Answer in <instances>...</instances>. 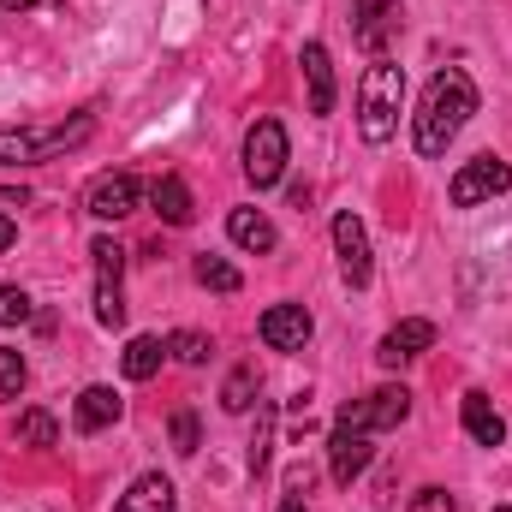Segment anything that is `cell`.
I'll return each mask as SVG.
<instances>
[{
  "label": "cell",
  "mask_w": 512,
  "mask_h": 512,
  "mask_svg": "<svg viewBox=\"0 0 512 512\" xmlns=\"http://www.w3.org/2000/svg\"><path fill=\"white\" fill-rule=\"evenodd\" d=\"M286 126L280 120H256L245 131V179H251L256 191H268V185H280L286 179Z\"/></svg>",
  "instance_id": "5b68a950"
},
{
  "label": "cell",
  "mask_w": 512,
  "mask_h": 512,
  "mask_svg": "<svg viewBox=\"0 0 512 512\" xmlns=\"http://www.w3.org/2000/svg\"><path fill=\"white\" fill-rule=\"evenodd\" d=\"M114 512H173V483L161 471H149V477H137L126 495H120Z\"/></svg>",
  "instance_id": "ac0fdd59"
},
{
  "label": "cell",
  "mask_w": 512,
  "mask_h": 512,
  "mask_svg": "<svg viewBox=\"0 0 512 512\" xmlns=\"http://www.w3.org/2000/svg\"><path fill=\"white\" fill-rule=\"evenodd\" d=\"M18 393H24V358L0 346V405H6V399H18Z\"/></svg>",
  "instance_id": "484cf974"
},
{
  "label": "cell",
  "mask_w": 512,
  "mask_h": 512,
  "mask_svg": "<svg viewBox=\"0 0 512 512\" xmlns=\"http://www.w3.org/2000/svg\"><path fill=\"white\" fill-rule=\"evenodd\" d=\"M352 36H358L364 54L382 60L387 42L399 36V0H358V6H352Z\"/></svg>",
  "instance_id": "ba28073f"
},
{
  "label": "cell",
  "mask_w": 512,
  "mask_h": 512,
  "mask_svg": "<svg viewBox=\"0 0 512 512\" xmlns=\"http://www.w3.org/2000/svg\"><path fill=\"white\" fill-rule=\"evenodd\" d=\"M90 256H96V286H120V274H126V251H120L114 239H96Z\"/></svg>",
  "instance_id": "603a6c76"
},
{
  "label": "cell",
  "mask_w": 512,
  "mask_h": 512,
  "mask_svg": "<svg viewBox=\"0 0 512 512\" xmlns=\"http://www.w3.org/2000/svg\"><path fill=\"white\" fill-rule=\"evenodd\" d=\"M18 245V227H12V215H0V251H12Z\"/></svg>",
  "instance_id": "1f68e13d"
},
{
  "label": "cell",
  "mask_w": 512,
  "mask_h": 512,
  "mask_svg": "<svg viewBox=\"0 0 512 512\" xmlns=\"http://www.w3.org/2000/svg\"><path fill=\"white\" fill-rule=\"evenodd\" d=\"M137 197H143V185H137V173H102L96 185H90V197H84V209L96 215V221H126L131 209H137Z\"/></svg>",
  "instance_id": "9c48e42d"
},
{
  "label": "cell",
  "mask_w": 512,
  "mask_h": 512,
  "mask_svg": "<svg viewBox=\"0 0 512 512\" xmlns=\"http://www.w3.org/2000/svg\"><path fill=\"white\" fill-rule=\"evenodd\" d=\"M173 453H197V411H173Z\"/></svg>",
  "instance_id": "83f0119b"
},
{
  "label": "cell",
  "mask_w": 512,
  "mask_h": 512,
  "mask_svg": "<svg viewBox=\"0 0 512 512\" xmlns=\"http://www.w3.org/2000/svg\"><path fill=\"white\" fill-rule=\"evenodd\" d=\"M96 137V120L90 114H72L60 126H6L0 131V167H36V161H54L78 143Z\"/></svg>",
  "instance_id": "7a4b0ae2"
},
{
  "label": "cell",
  "mask_w": 512,
  "mask_h": 512,
  "mask_svg": "<svg viewBox=\"0 0 512 512\" xmlns=\"http://www.w3.org/2000/svg\"><path fill=\"white\" fill-rule=\"evenodd\" d=\"M405 512H459V501H453L447 489H417V501Z\"/></svg>",
  "instance_id": "f1b7e54d"
},
{
  "label": "cell",
  "mask_w": 512,
  "mask_h": 512,
  "mask_svg": "<svg viewBox=\"0 0 512 512\" xmlns=\"http://www.w3.org/2000/svg\"><path fill=\"white\" fill-rule=\"evenodd\" d=\"M459 411H465V435H471L477 447H501V441H507V417L495 411V399H489V393H477V387H471Z\"/></svg>",
  "instance_id": "9a60e30c"
},
{
  "label": "cell",
  "mask_w": 512,
  "mask_h": 512,
  "mask_svg": "<svg viewBox=\"0 0 512 512\" xmlns=\"http://www.w3.org/2000/svg\"><path fill=\"white\" fill-rule=\"evenodd\" d=\"M435 346V322H423V316H405L399 328H387L382 346H376V358H382L387 370H399V364H411V358H423Z\"/></svg>",
  "instance_id": "7c38bea8"
},
{
  "label": "cell",
  "mask_w": 512,
  "mask_h": 512,
  "mask_svg": "<svg viewBox=\"0 0 512 512\" xmlns=\"http://www.w3.org/2000/svg\"><path fill=\"white\" fill-rule=\"evenodd\" d=\"M149 203H155V215H161L167 227H191V221H197V203H191V185H185L179 173H161V179L149 185Z\"/></svg>",
  "instance_id": "5bb4252c"
},
{
  "label": "cell",
  "mask_w": 512,
  "mask_h": 512,
  "mask_svg": "<svg viewBox=\"0 0 512 512\" xmlns=\"http://www.w3.org/2000/svg\"><path fill=\"white\" fill-rule=\"evenodd\" d=\"M399 108H405V66H393L382 54L358 78V131H364V143H387L399 131Z\"/></svg>",
  "instance_id": "3957f363"
},
{
  "label": "cell",
  "mask_w": 512,
  "mask_h": 512,
  "mask_svg": "<svg viewBox=\"0 0 512 512\" xmlns=\"http://www.w3.org/2000/svg\"><path fill=\"white\" fill-rule=\"evenodd\" d=\"M167 352H173V358H179V364H191V370H197V364H203V358H209V340H203V334H197V328H179V334H173V340H167Z\"/></svg>",
  "instance_id": "d4e9b609"
},
{
  "label": "cell",
  "mask_w": 512,
  "mask_h": 512,
  "mask_svg": "<svg viewBox=\"0 0 512 512\" xmlns=\"http://www.w3.org/2000/svg\"><path fill=\"white\" fill-rule=\"evenodd\" d=\"M280 512H310V507H304L298 495H286V501H280Z\"/></svg>",
  "instance_id": "836d02e7"
},
{
  "label": "cell",
  "mask_w": 512,
  "mask_h": 512,
  "mask_svg": "<svg viewBox=\"0 0 512 512\" xmlns=\"http://www.w3.org/2000/svg\"><path fill=\"white\" fill-rule=\"evenodd\" d=\"M96 322H102V328H120V322H126V298H120V286H96Z\"/></svg>",
  "instance_id": "4316f807"
},
{
  "label": "cell",
  "mask_w": 512,
  "mask_h": 512,
  "mask_svg": "<svg viewBox=\"0 0 512 512\" xmlns=\"http://www.w3.org/2000/svg\"><path fill=\"white\" fill-rule=\"evenodd\" d=\"M268 429H274V417L262 411V423H256V441H251V471H256V477L268 471Z\"/></svg>",
  "instance_id": "f546056e"
},
{
  "label": "cell",
  "mask_w": 512,
  "mask_h": 512,
  "mask_svg": "<svg viewBox=\"0 0 512 512\" xmlns=\"http://www.w3.org/2000/svg\"><path fill=\"white\" fill-rule=\"evenodd\" d=\"M161 358H167V346H161L155 334H137L126 352H120V370H126V382H149V376L161 370Z\"/></svg>",
  "instance_id": "d6986e66"
},
{
  "label": "cell",
  "mask_w": 512,
  "mask_h": 512,
  "mask_svg": "<svg viewBox=\"0 0 512 512\" xmlns=\"http://www.w3.org/2000/svg\"><path fill=\"white\" fill-rule=\"evenodd\" d=\"M495 512H512V507H495Z\"/></svg>",
  "instance_id": "e575fe53"
},
{
  "label": "cell",
  "mask_w": 512,
  "mask_h": 512,
  "mask_svg": "<svg viewBox=\"0 0 512 512\" xmlns=\"http://www.w3.org/2000/svg\"><path fill=\"white\" fill-rule=\"evenodd\" d=\"M405 417H411V387H370V393H358L334 411V429L376 435V429H399Z\"/></svg>",
  "instance_id": "277c9868"
},
{
  "label": "cell",
  "mask_w": 512,
  "mask_h": 512,
  "mask_svg": "<svg viewBox=\"0 0 512 512\" xmlns=\"http://www.w3.org/2000/svg\"><path fill=\"white\" fill-rule=\"evenodd\" d=\"M298 66H304V84H310V114L316 120L334 114V60H328V48L322 42H304Z\"/></svg>",
  "instance_id": "4fadbf2b"
},
{
  "label": "cell",
  "mask_w": 512,
  "mask_h": 512,
  "mask_svg": "<svg viewBox=\"0 0 512 512\" xmlns=\"http://www.w3.org/2000/svg\"><path fill=\"white\" fill-rule=\"evenodd\" d=\"M370 459H376L370 435H352V429H334V435H328V477H334L340 489H352V483L370 471Z\"/></svg>",
  "instance_id": "8fae6325"
},
{
  "label": "cell",
  "mask_w": 512,
  "mask_h": 512,
  "mask_svg": "<svg viewBox=\"0 0 512 512\" xmlns=\"http://www.w3.org/2000/svg\"><path fill=\"white\" fill-rule=\"evenodd\" d=\"M477 114V84L465 66H441L417 102V155L423 161H441L453 149V137L465 131V120Z\"/></svg>",
  "instance_id": "6da1fadb"
},
{
  "label": "cell",
  "mask_w": 512,
  "mask_h": 512,
  "mask_svg": "<svg viewBox=\"0 0 512 512\" xmlns=\"http://www.w3.org/2000/svg\"><path fill=\"white\" fill-rule=\"evenodd\" d=\"M72 423H78L84 435H96V429L120 423V393H114V387H84V393H78V405H72Z\"/></svg>",
  "instance_id": "e0dca14e"
},
{
  "label": "cell",
  "mask_w": 512,
  "mask_h": 512,
  "mask_svg": "<svg viewBox=\"0 0 512 512\" xmlns=\"http://www.w3.org/2000/svg\"><path fill=\"white\" fill-rule=\"evenodd\" d=\"M227 233H233L239 251H251V256H268L280 245V233H274V221H268L262 209H233V215H227Z\"/></svg>",
  "instance_id": "2e32d148"
},
{
  "label": "cell",
  "mask_w": 512,
  "mask_h": 512,
  "mask_svg": "<svg viewBox=\"0 0 512 512\" xmlns=\"http://www.w3.org/2000/svg\"><path fill=\"white\" fill-rule=\"evenodd\" d=\"M191 274H197V286H209V292H239V286H245V274H239L233 262H221V256H197Z\"/></svg>",
  "instance_id": "44dd1931"
},
{
  "label": "cell",
  "mask_w": 512,
  "mask_h": 512,
  "mask_svg": "<svg viewBox=\"0 0 512 512\" xmlns=\"http://www.w3.org/2000/svg\"><path fill=\"white\" fill-rule=\"evenodd\" d=\"M24 6H36V0H0V18H12V12H24Z\"/></svg>",
  "instance_id": "d6a6232c"
},
{
  "label": "cell",
  "mask_w": 512,
  "mask_h": 512,
  "mask_svg": "<svg viewBox=\"0 0 512 512\" xmlns=\"http://www.w3.org/2000/svg\"><path fill=\"white\" fill-rule=\"evenodd\" d=\"M256 393H262V382H256V364H239L233 376H227V387H221V405L233 411V417H245L256 405Z\"/></svg>",
  "instance_id": "ffe728a7"
},
{
  "label": "cell",
  "mask_w": 512,
  "mask_h": 512,
  "mask_svg": "<svg viewBox=\"0 0 512 512\" xmlns=\"http://www.w3.org/2000/svg\"><path fill=\"white\" fill-rule=\"evenodd\" d=\"M24 203H30V191H12V185L0 191V209H24Z\"/></svg>",
  "instance_id": "4dcf8cb0"
},
{
  "label": "cell",
  "mask_w": 512,
  "mask_h": 512,
  "mask_svg": "<svg viewBox=\"0 0 512 512\" xmlns=\"http://www.w3.org/2000/svg\"><path fill=\"white\" fill-rule=\"evenodd\" d=\"M512 185V167L501 155H477V161H465L459 173H453V185H447V197H453V209H477V203H489V197H501Z\"/></svg>",
  "instance_id": "8992f818"
},
{
  "label": "cell",
  "mask_w": 512,
  "mask_h": 512,
  "mask_svg": "<svg viewBox=\"0 0 512 512\" xmlns=\"http://www.w3.org/2000/svg\"><path fill=\"white\" fill-rule=\"evenodd\" d=\"M30 316H36L30 292H24V286H0V328H18V322H30Z\"/></svg>",
  "instance_id": "cb8c5ba5"
},
{
  "label": "cell",
  "mask_w": 512,
  "mask_h": 512,
  "mask_svg": "<svg viewBox=\"0 0 512 512\" xmlns=\"http://www.w3.org/2000/svg\"><path fill=\"white\" fill-rule=\"evenodd\" d=\"M334 251H340V274H346V286H370L376 280V256H370V233H364V221L352 215V209H340L334 215Z\"/></svg>",
  "instance_id": "52a82bcc"
},
{
  "label": "cell",
  "mask_w": 512,
  "mask_h": 512,
  "mask_svg": "<svg viewBox=\"0 0 512 512\" xmlns=\"http://www.w3.org/2000/svg\"><path fill=\"white\" fill-rule=\"evenodd\" d=\"M256 328H262V346H268V352H304V340H310V310H304V304H268Z\"/></svg>",
  "instance_id": "30bf717a"
},
{
  "label": "cell",
  "mask_w": 512,
  "mask_h": 512,
  "mask_svg": "<svg viewBox=\"0 0 512 512\" xmlns=\"http://www.w3.org/2000/svg\"><path fill=\"white\" fill-rule=\"evenodd\" d=\"M18 441H24V447H54V441H60V423H54L48 411H24V417H18Z\"/></svg>",
  "instance_id": "7402d4cb"
}]
</instances>
